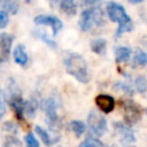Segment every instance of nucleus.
Here are the masks:
<instances>
[{"mask_svg": "<svg viewBox=\"0 0 147 147\" xmlns=\"http://www.w3.org/2000/svg\"><path fill=\"white\" fill-rule=\"evenodd\" d=\"M34 23L39 24V25H49V26H52L53 36H55L63 28V23L61 22V20L55 17V16H52V15H38V16L34 17Z\"/></svg>", "mask_w": 147, "mask_h": 147, "instance_id": "nucleus-5", "label": "nucleus"}, {"mask_svg": "<svg viewBox=\"0 0 147 147\" xmlns=\"http://www.w3.org/2000/svg\"><path fill=\"white\" fill-rule=\"evenodd\" d=\"M10 106L14 108L17 117H20V119H23V113H24V101L22 100V98L20 96V94H13L9 99Z\"/></svg>", "mask_w": 147, "mask_h": 147, "instance_id": "nucleus-9", "label": "nucleus"}, {"mask_svg": "<svg viewBox=\"0 0 147 147\" xmlns=\"http://www.w3.org/2000/svg\"><path fill=\"white\" fill-rule=\"evenodd\" d=\"M13 36L8 33H1L0 34V53L2 56V60H6L10 53L11 44H13Z\"/></svg>", "mask_w": 147, "mask_h": 147, "instance_id": "nucleus-8", "label": "nucleus"}, {"mask_svg": "<svg viewBox=\"0 0 147 147\" xmlns=\"http://www.w3.org/2000/svg\"><path fill=\"white\" fill-rule=\"evenodd\" d=\"M125 117L131 122H136L139 118V108L137 107V105L134 102H127L126 103Z\"/></svg>", "mask_w": 147, "mask_h": 147, "instance_id": "nucleus-13", "label": "nucleus"}, {"mask_svg": "<svg viewBox=\"0 0 147 147\" xmlns=\"http://www.w3.org/2000/svg\"><path fill=\"white\" fill-rule=\"evenodd\" d=\"M107 14L113 22L118 23L116 37H119L121 34H123L127 31H131L133 29L131 18L126 14V11L122 5H119L117 2H109L107 5Z\"/></svg>", "mask_w": 147, "mask_h": 147, "instance_id": "nucleus-2", "label": "nucleus"}, {"mask_svg": "<svg viewBox=\"0 0 147 147\" xmlns=\"http://www.w3.org/2000/svg\"><path fill=\"white\" fill-rule=\"evenodd\" d=\"M1 103H2V101H1V95H0V106H1Z\"/></svg>", "mask_w": 147, "mask_h": 147, "instance_id": "nucleus-25", "label": "nucleus"}, {"mask_svg": "<svg viewBox=\"0 0 147 147\" xmlns=\"http://www.w3.org/2000/svg\"><path fill=\"white\" fill-rule=\"evenodd\" d=\"M79 147H105V145L99 140V139H95V138H87L85 139L80 145Z\"/></svg>", "mask_w": 147, "mask_h": 147, "instance_id": "nucleus-19", "label": "nucleus"}, {"mask_svg": "<svg viewBox=\"0 0 147 147\" xmlns=\"http://www.w3.org/2000/svg\"><path fill=\"white\" fill-rule=\"evenodd\" d=\"M14 60L20 65H25L28 62V54L22 45H17L14 49Z\"/></svg>", "mask_w": 147, "mask_h": 147, "instance_id": "nucleus-11", "label": "nucleus"}, {"mask_svg": "<svg viewBox=\"0 0 147 147\" xmlns=\"http://www.w3.org/2000/svg\"><path fill=\"white\" fill-rule=\"evenodd\" d=\"M146 111H147V109H146Z\"/></svg>", "mask_w": 147, "mask_h": 147, "instance_id": "nucleus-26", "label": "nucleus"}, {"mask_svg": "<svg viewBox=\"0 0 147 147\" xmlns=\"http://www.w3.org/2000/svg\"><path fill=\"white\" fill-rule=\"evenodd\" d=\"M24 140H25L28 147H39V142H38L37 138L32 133H28L24 137Z\"/></svg>", "mask_w": 147, "mask_h": 147, "instance_id": "nucleus-21", "label": "nucleus"}, {"mask_svg": "<svg viewBox=\"0 0 147 147\" xmlns=\"http://www.w3.org/2000/svg\"><path fill=\"white\" fill-rule=\"evenodd\" d=\"M3 7H5V9L9 10V11L13 13V14H15V13L18 10V5H17L16 2H13V1H7V2H5V3H3Z\"/></svg>", "mask_w": 147, "mask_h": 147, "instance_id": "nucleus-23", "label": "nucleus"}, {"mask_svg": "<svg viewBox=\"0 0 147 147\" xmlns=\"http://www.w3.org/2000/svg\"><path fill=\"white\" fill-rule=\"evenodd\" d=\"M95 103L103 113H110L115 108V99L108 94H99L95 98Z\"/></svg>", "mask_w": 147, "mask_h": 147, "instance_id": "nucleus-6", "label": "nucleus"}, {"mask_svg": "<svg viewBox=\"0 0 147 147\" xmlns=\"http://www.w3.org/2000/svg\"><path fill=\"white\" fill-rule=\"evenodd\" d=\"M134 86L136 90L140 93H144L147 91V78L145 76H139L134 80Z\"/></svg>", "mask_w": 147, "mask_h": 147, "instance_id": "nucleus-18", "label": "nucleus"}, {"mask_svg": "<svg viewBox=\"0 0 147 147\" xmlns=\"http://www.w3.org/2000/svg\"><path fill=\"white\" fill-rule=\"evenodd\" d=\"M64 67L69 75L74 76L78 82L86 84L90 80V74L87 70L86 61L77 53H71L64 59Z\"/></svg>", "mask_w": 147, "mask_h": 147, "instance_id": "nucleus-1", "label": "nucleus"}, {"mask_svg": "<svg viewBox=\"0 0 147 147\" xmlns=\"http://www.w3.org/2000/svg\"><path fill=\"white\" fill-rule=\"evenodd\" d=\"M9 22V16L6 10H0V29L6 28Z\"/></svg>", "mask_w": 147, "mask_h": 147, "instance_id": "nucleus-22", "label": "nucleus"}, {"mask_svg": "<svg viewBox=\"0 0 147 147\" xmlns=\"http://www.w3.org/2000/svg\"><path fill=\"white\" fill-rule=\"evenodd\" d=\"M130 55H131V49L129 47H117L116 51H115V59H116V62L121 63V62H126L129 59H130Z\"/></svg>", "mask_w": 147, "mask_h": 147, "instance_id": "nucleus-14", "label": "nucleus"}, {"mask_svg": "<svg viewBox=\"0 0 147 147\" xmlns=\"http://www.w3.org/2000/svg\"><path fill=\"white\" fill-rule=\"evenodd\" d=\"M3 114H5V107L1 105V106H0V118L3 116Z\"/></svg>", "mask_w": 147, "mask_h": 147, "instance_id": "nucleus-24", "label": "nucleus"}, {"mask_svg": "<svg viewBox=\"0 0 147 147\" xmlns=\"http://www.w3.org/2000/svg\"><path fill=\"white\" fill-rule=\"evenodd\" d=\"M134 62L140 64V65H145L147 63V53L144 52V51H138L136 54H134V57H133Z\"/></svg>", "mask_w": 147, "mask_h": 147, "instance_id": "nucleus-20", "label": "nucleus"}, {"mask_svg": "<svg viewBox=\"0 0 147 147\" xmlns=\"http://www.w3.org/2000/svg\"><path fill=\"white\" fill-rule=\"evenodd\" d=\"M70 129L72 130V132H75L76 136L79 137V136H82L85 132L86 126H85V124L82 121H72L70 123Z\"/></svg>", "mask_w": 147, "mask_h": 147, "instance_id": "nucleus-17", "label": "nucleus"}, {"mask_svg": "<svg viewBox=\"0 0 147 147\" xmlns=\"http://www.w3.org/2000/svg\"><path fill=\"white\" fill-rule=\"evenodd\" d=\"M47 118H48V124L49 125H53V124H56V122L59 121L57 119V114H56V106H55V102L51 99H47V100H44L42 101V105H41Z\"/></svg>", "mask_w": 147, "mask_h": 147, "instance_id": "nucleus-7", "label": "nucleus"}, {"mask_svg": "<svg viewBox=\"0 0 147 147\" xmlns=\"http://www.w3.org/2000/svg\"><path fill=\"white\" fill-rule=\"evenodd\" d=\"M60 6H61V9L64 13H67L69 15H75L76 14V8L77 7H76V3L72 0H64L60 3Z\"/></svg>", "mask_w": 147, "mask_h": 147, "instance_id": "nucleus-16", "label": "nucleus"}, {"mask_svg": "<svg viewBox=\"0 0 147 147\" xmlns=\"http://www.w3.org/2000/svg\"><path fill=\"white\" fill-rule=\"evenodd\" d=\"M91 49L99 55H103L106 53V49H107V41L103 38L93 39L91 41Z\"/></svg>", "mask_w": 147, "mask_h": 147, "instance_id": "nucleus-12", "label": "nucleus"}, {"mask_svg": "<svg viewBox=\"0 0 147 147\" xmlns=\"http://www.w3.org/2000/svg\"><path fill=\"white\" fill-rule=\"evenodd\" d=\"M87 122H88L91 131L98 137L102 136L107 131V121H106V118L103 116H101L99 113L94 111V110H92L88 114Z\"/></svg>", "mask_w": 147, "mask_h": 147, "instance_id": "nucleus-4", "label": "nucleus"}, {"mask_svg": "<svg viewBox=\"0 0 147 147\" xmlns=\"http://www.w3.org/2000/svg\"><path fill=\"white\" fill-rule=\"evenodd\" d=\"M114 126H115L116 131L122 136V138H123L125 141H127V142L134 141V134H133V132L131 131L130 127H127V126L124 125L123 123H118V122L115 123Z\"/></svg>", "mask_w": 147, "mask_h": 147, "instance_id": "nucleus-10", "label": "nucleus"}, {"mask_svg": "<svg viewBox=\"0 0 147 147\" xmlns=\"http://www.w3.org/2000/svg\"><path fill=\"white\" fill-rule=\"evenodd\" d=\"M101 20H102V13L99 8H87L82 13L79 20V26L83 31H87L95 24H100Z\"/></svg>", "mask_w": 147, "mask_h": 147, "instance_id": "nucleus-3", "label": "nucleus"}, {"mask_svg": "<svg viewBox=\"0 0 147 147\" xmlns=\"http://www.w3.org/2000/svg\"><path fill=\"white\" fill-rule=\"evenodd\" d=\"M36 132H37V136L42 140V142H44L45 145L51 146V145L54 142V140H52V138L49 137L48 132H47L45 129H42L41 126H36Z\"/></svg>", "mask_w": 147, "mask_h": 147, "instance_id": "nucleus-15", "label": "nucleus"}]
</instances>
